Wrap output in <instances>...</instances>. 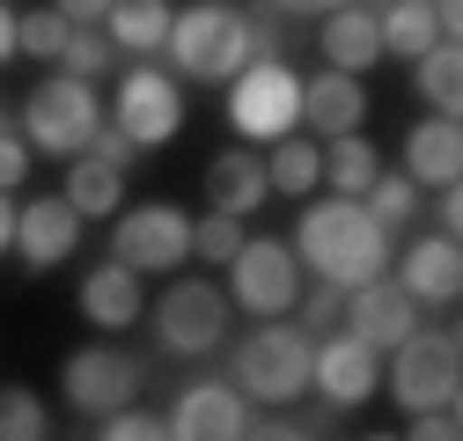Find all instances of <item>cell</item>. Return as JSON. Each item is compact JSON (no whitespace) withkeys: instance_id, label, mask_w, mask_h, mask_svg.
<instances>
[{"instance_id":"cell-1","label":"cell","mask_w":463,"mask_h":441,"mask_svg":"<svg viewBox=\"0 0 463 441\" xmlns=\"http://www.w3.org/2000/svg\"><path fill=\"white\" fill-rule=\"evenodd\" d=\"M295 250H302V265L317 272V280H331V287H361V280H375V272L390 265V229L361 206V199H345V192H331V199H309L302 213H295Z\"/></svg>"},{"instance_id":"cell-2","label":"cell","mask_w":463,"mask_h":441,"mask_svg":"<svg viewBox=\"0 0 463 441\" xmlns=\"http://www.w3.org/2000/svg\"><path fill=\"white\" fill-rule=\"evenodd\" d=\"M169 60H177L184 81H236L258 52H250V23L243 8H228V0H199V8L169 15Z\"/></svg>"},{"instance_id":"cell-3","label":"cell","mask_w":463,"mask_h":441,"mask_svg":"<svg viewBox=\"0 0 463 441\" xmlns=\"http://www.w3.org/2000/svg\"><path fill=\"white\" fill-rule=\"evenodd\" d=\"M309 353H317V339L302 324H287V316H258V331L236 346V390L243 398H258V405H295L302 390H309Z\"/></svg>"},{"instance_id":"cell-4","label":"cell","mask_w":463,"mask_h":441,"mask_svg":"<svg viewBox=\"0 0 463 441\" xmlns=\"http://www.w3.org/2000/svg\"><path fill=\"white\" fill-rule=\"evenodd\" d=\"M103 126V103H96V81H81V74H44L30 96H23V140H30V155H81L89 147V133Z\"/></svg>"},{"instance_id":"cell-5","label":"cell","mask_w":463,"mask_h":441,"mask_svg":"<svg viewBox=\"0 0 463 441\" xmlns=\"http://www.w3.org/2000/svg\"><path fill=\"white\" fill-rule=\"evenodd\" d=\"M383 390L397 398L404 419L427 412V405H456V390H463V346H456V331H404V339L390 346Z\"/></svg>"},{"instance_id":"cell-6","label":"cell","mask_w":463,"mask_h":441,"mask_svg":"<svg viewBox=\"0 0 463 441\" xmlns=\"http://www.w3.org/2000/svg\"><path fill=\"white\" fill-rule=\"evenodd\" d=\"M295 302H302V265H295V243H279V236H243V250L228 258V309L287 316Z\"/></svg>"},{"instance_id":"cell-7","label":"cell","mask_w":463,"mask_h":441,"mask_svg":"<svg viewBox=\"0 0 463 441\" xmlns=\"http://www.w3.org/2000/svg\"><path fill=\"white\" fill-rule=\"evenodd\" d=\"M110 258L133 265L140 280H147V272H177V265L192 258V213L162 206V199L110 213Z\"/></svg>"},{"instance_id":"cell-8","label":"cell","mask_w":463,"mask_h":441,"mask_svg":"<svg viewBox=\"0 0 463 441\" xmlns=\"http://www.w3.org/2000/svg\"><path fill=\"white\" fill-rule=\"evenodd\" d=\"M295 96H302V81H295V67L279 52L272 60H250L236 74V89H228V126L243 140H279V133H295Z\"/></svg>"},{"instance_id":"cell-9","label":"cell","mask_w":463,"mask_h":441,"mask_svg":"<svg viewBox=\"0 0 463 441\" xmlns=\"http://www.w3.org/2000/svg\"><path fill=\"white\" fill-rule=\"evenodd\" d=\"M60 390H67L74 412L103 419V412L133 405V390H140V361H133L126 346H74V353L60 361Z\"/></svg>"},{"instance_id":"cell-10","label":"cell","mask_w":463,"mask_h":441,"mask_svg":"<svg viewBox=\"0 0 463 441\" xmlns=\"http://www.w3.org/2000/svg\"><path fill=\"white\" fill-rule=\"evenodd\" d=\"M228 331V295L213 280H177L155 302V339L162 353H213Z\"/></svg>"},{"instance_id":"cell-11","label":"cell","mask_w":463,"mask_h":441,"mask_svg":"<svg viewBox=\"0 0 463 441\" xmlns=\"http://www.w3.org/2000/svg\"><path fill=\"white\" fill-rule=\"evenodd\" d=\"M309 390H324L331 412H354L383 390V353L368 339H354V331H331V339H317L309 353Z\"/></svg>"},{"instance_id":"cell-12","label":"cell","mask_w":463,"mask_h":441,"mask_svg":"<svg viewBox=\"0 0 463 441\" xmlns=\"http://www.w3.org/2000/svg\"><path fill=\"white\" fill-rule=\"evenodd\" d=\"M110 126H126L140 147H162L169 133L184 126V89H177V74H162V67H133V74L118 81Z\"/></svg>"},{"instance_id":"cell-13","label":"cell","mask_w":463,"mask_h":441,"mask_svg":"<svg viewBox=\"0 0 463 441\" xmlns=\"http://www.w3.org/2000/svg\"><path fill=\"white\" fill-rule=\"evenodd\" d=\"M162 419H169V441H243L250 434V405L236 382H192Z\"/></svg>"},{"instance_id":"cell-14","label":"cell","mask_w":463,"mask_h":441,"mask_svg":"<svg viewBox=\"0 0 463 441\" xmlns=\"http://www.w3.org/2000/svg\"><path fill=\"white\" fill-rule=\"evenodd\" d=\"M81 243V213L67 206V192H44L30 206H15V258L30 272H52V265H67Z\"/></svg>"},{"instance_id":"cell-15","label":"cell","mask_w":463,"mask_h":441,"mask_svg":"<svg viewBox=\"0 0 463 441\" xmlns=\"http://www.w3.org/2000/svg\"><path fill=\"white\" fill-rule=\"evenodd\" d=\"M338 316H345V331L368 339L375 353H390L404 331H420V302L404 295L397 280H383V272H375V280H361V287H345V309H338Z\"/></svg>"},{"instance_id":"cell-16","label":"cell","mask_w":463,"mask_h":441,"mask_svg":"<svg viewBox=\"0 0 463 441\" xmlns=\"http://www.w3.org/2000/svg\"><path fill=\"white\" fill-rule=\"evenodd\" d=\"M397 287L412 295V302H434V309H449L456 295H463V250H456V236H420L412 250H397Z\"/></svg>"},{"instance_id":"cell-17","label":"cell","mask_w":463,"mask_h":441,"mask_svg":"<svg viewBox=\"0 0 463 441\" xmlns=\"http://www.w3.org/2000/svg\"><path fill=\"white\" fill-rule=\"evenodd\" d=\"M361 118H368V81L361 74H317V81H302V96H295V126H309V133H361Z\"/></svg>"},{"instance_id":"cell-18","label":"cell","mask_w":463,"mask_h":441,"mask_svg":"<svg viewBox=\"0 0 463 441\" xmlns=\"http://www.w3.org/2000/svg\"><path fill=\"white\" fill-rule=\"evenodd\" d=\"M74 302H81V316H89L96 331H133L140 309H147V302H140V272L118 265V258H110V265H89Z\"/></svg>"},{"instance_id":"cell-19","label":"cell","mask_w":463,"mask_h":441,"mask_svg":"<svg viewBox=\"0 0 463 441\" xmlns=\"http://www.w3.org/2000/svg\"><path fill=\"white\" fill-rule=\"evenodd\" d=\"M404 177L412 184H427V192H441V184H456L463 177V133H456V118H420L412 133H404Z\"/></svg>"},{"instance_id":"cell-20","label":"cell","mask_w":463,"mask_h":441,"mask_svg":"<svg viewBox=\"0 0 463 441\" xmlns=\"http://www.w3.org/2000/svg\"><path fill=\"white\" fill-rule=\"evenodd\" d=\"M206 199H213V213H258L265 199H272V177H265V155H250V147H228V155H213L206 162Z\"/></svg>"},{"instance_id":"cell-21","label":"cell","mask_w":463,"mask_h":441,"mask_svg":"<svg viewBox=\"0 0 463 441\" xmlns=\"http://www.w3.org/2000/svg\"><path fill=\"white\" fill-rule=\"evenodd\" d=\"M317 44H324V60H331L338 74H368V67L383 60V30H375V15L361 8V0L331 8V15H324V30H317Z\"/></svg>"},{"instance_id":"cell-22","label":"cell","mask_w":463,"mask_h":441,"mask_svg":"<svg viewBox=\"0 0 463 441\" xmlns=\"http://www.w3.org/2000/svg\"><path fill=\"white\" fill-rule=\"evenodd\" d=\"M169 0H110V15H103V37L118 44V52H162L169 37Z\"/></svg>"},{"instance_id":"cell-23","label":"cell","mask_w":463,"mask_h":441,"mask_svg":"<svg viewBox=\"0 0 463 441\" xmlns=\"http://www.w3.org/2000/svg\"><path fill=\"white\" fill-rule=\"evenodd\" d=\"M118 192H126V177L110 170V162H96L89 147H81V155H67V206H74L81 220L118 213Z\"/></svg>"},{"instance_id":"cell-24","label":"cell","mask_w":463,"mask_h":441,"mask_svg":"<svg viewBox=\"0 0 463 441\" xmlns=\"http://www.w3.org/2000/svg\"><path fill=\"white\" fill-rule=\"evenodd\" d=\"M375 30H383V52H390V60H404V67H412L427 44H441V23H434L427 0H390V8L375 15Z\"/></svg>"},{"instance_id":"cell-25","label":"cell","mask_w":463,"mask_h":441,"mask_svg":"<svg viewBox=\"0 0 463 441\" xmlns=\"http://www.w3.org/2000/svg\"><path fill=\"white\" fill-rule=\"evenodd\" d=\"M412 89L441 110V118H456V103H463V52H456V37L427 44L420 60H412Z\"/></svg>"},{"instance_id":"cell-26","label":"cell","mask_w":463,"mask_h":441,"mask_svg":"<svg viewBox=\"0 0 463 441\" xmlns=\"http://www.w3.org/2000/svg\"><path fill=\"white\" fill-rule=\"evenodd\" d=\"M375 170H383V155L368 147V133H331V147H324V184H331V192L361 199V192L375 184Z\"/></svg>"},{"instance_id":"cell-27","label":"cell","mask_w":463,"mask_h":441,"mask_svg":"<svg viewBox=\"0 0 463 441\" xmlns=\"http://www.w3.org/2000/svg\"><path fill=\"white\" fill-rule=\"evenodd\" d=\"M265 177H272V192H317L324 184V147L317 140H302V133H279L272 140V155H265Z\"/></svg>"},{"instance_id":"cell-28","label":"cell","mask_w":463,"mask_h":441,"mask_svg":"<svg viewBox=\"0 0 463 441\" xmlns=\"http://www.w3.org/2000/svg\"><path fill=\"white\" fill-rule=\"evenodd\" d=\"M361 206H368V213L383 220V229L397 236V229H404V220H412V213H420V184H412V177H404V170H397V177H390V170H375V184L361 192Z\"/></svg>"},{"instance_id":"cell-29","label":"cell","mask_w":463,"mask_h":441,"mask_svg":"<svg viewBox=\"0 0 463 441\" xmlns=\"http://www.w3.org/2000/svg\"><path fill=\"white\" fill-rule=\"evenodd\" d=\"M67 37H74V23H67L60 8H30V15H15V52H30V60H60Z\"/></svg>"},{"instance_id":"cell-30","label":"cell","mask_w":463,"mask_h":441,"mask_svg":"<svg viewBox=\"0 0 463 441\" xmlns=\"http://www.w3.org/2000/svg\"><path fill=\"white\" fill-rule=\"evenodd\" d=\"M44 434H52L44 398L23 390V382H8V390H0V441H44Z\"/></svg>"},{"instance_id":"cell-31","label":"cell","mask_w":463,"mask_h":441,"mask_svg":"<svg viewBox=\"0 0 463 441\" xmlns=\"http://www.w3.org/2000/svg\"><path fill=\"white\" fill-rule=\"evenodd\" d=\"M110 60H118V44H110L96 23H74V37H67V52L52 67H67V74H81V81H96V74H110Z\"/></svg>"},{"instance_id":"cell-32","label":"cell","mask_w":463,"mask_h":441,"mask_svg":"<svg viewBox=\"0 0 463 441\" xmlns=\"http://www.w3.org/2000/svg\"><path fill=\"white\" fill-rule=\"evenodd\" d=\"M236 250H243V220H236V213H206V220H192V258L228 265Z\"/></svg>"},{"instance_id":"cell-33","label":"cell","mask_w":463,"mask_h":441,"mask_svg":"<svg viewBox=\"0 0 463 441\" xmlns=\"http://www.w3.org/2000/svg\"><path fill=\"white\" fill-rule=\"evenodd\" d=\"M96 434H103V441H169V419L147 412V405H118V412H103Z\"/></svg>"},{"instance_id":"cell-34","label":"cell","mask_w":463,"mask_h":441,"mask_svg":"<svg viewBox=\"0 0 463 441\" xmlns=\"http://www.w3.org/2000/svg\"><path fill=\"white\" fill-rule=\"evenodd\" d=\"M89 155H96V162H110V170H118V177H133L147 147H140V140H133L126 126H96V133H89Z\"/></svg>"},{"instance_id":"cell-35","label":"cell","mask_w":463,"mask_h":441,"mask_svg":"<svg viewBox=\"0 0 463 441\" xmlns=\"http://www.w3.org/2000/svg\"><path fill=\"white\" fill-rule=\"evenodd\" d=\"M30 177V140H23V126H8V110H0V192H15Z\"/></svg>"},{"instance_id":"cell-36","label":"cell","mask_w":463,"mask_h":441,"mask_svg":"<svg viewBox=\"0 0 463 441\" xmlns=\"http://www.w3.org/2000/svg\"><path fill=\"white\" fill-rule=\"evenodd\" d=\"M404 434H412V441H456V434H463V419H456V405H427V412L404 419Z\"/></svg>"},{"instance_id":"cell-37","label":"cell","mask_w":463,"mask_h":441,"mask_svg":"<svg viewBox=\"0 0 463 441\" xmlns=\"http://www.w3.org/2000/svg\"><path fill=\"white\" fill-rule=\"evenodd\" d=\"M338 309H345V287L317 280V295L302 302V331H309V339H317V331H331V324H338Z\"/></svg>"},{"instance_id":"cell-38","label":"cell","mask_w":463,"mask_h":441,"mask_svg":"<svg viewBox=\"0 0 463 441\" xmlns=\"http://www.w3.org/2000/svg\"><path fill=\"white\" fill-rule=\"evenodd\" d=\"M434 229H441V236H456V229H463V199H456V184H441V192H434Z\"/></svg>"},{"instance_id":"cell-39","label":"cell","mask_w":463,"mask_h":441,"mask_svg":"<svg viewBox=\"0 0 463 441\" xmlns=\"http://www.w3.org/2000/svg\"><path fill=\"white\" fill-rule=\"evenodd\" d=\"M52 8H60L67 23H103V15H110V0H52Z\"/></svg>"},{"instance_id":"cell-40","label":"cell","mask_w":463,"mask_h":441,"mask_svg":"<svg viewBox=\"0 0 463 441\" xmlns=\"http://www.w3.org/2000/svg\"><path fill=\"white\" fill-rule=\"evenodd\" d=\"M272 8H287V15H331V8H345V0H272Z\"/></svg>"},{"instance_id":"cell-41","label":"cell","mask_w":463,"mask_h":441,"mask_svg":"<svg viewBox=\"0 0 463 441\" xmlns=\"http://www.w3.org/2000/svg\"><path fill=\"white\" fill-rule=\"evenodd\" d=\"M8 250H15V199L0 192V258H8Z\"/></svg>"},{"instance_id":"cell-42","label":"cell","mask_w":463,"mask_h":441,"mask_svg":"<svg viewBox=\"0 0 463 441\" xmlns=\"http://www.w3.org/2000/svg\"><path fill=\"white\" fill-rule=\"evenodd\" d=\"M8 52H15V8L0 0V60H8Z\"/></svg>"}]
</instances>
